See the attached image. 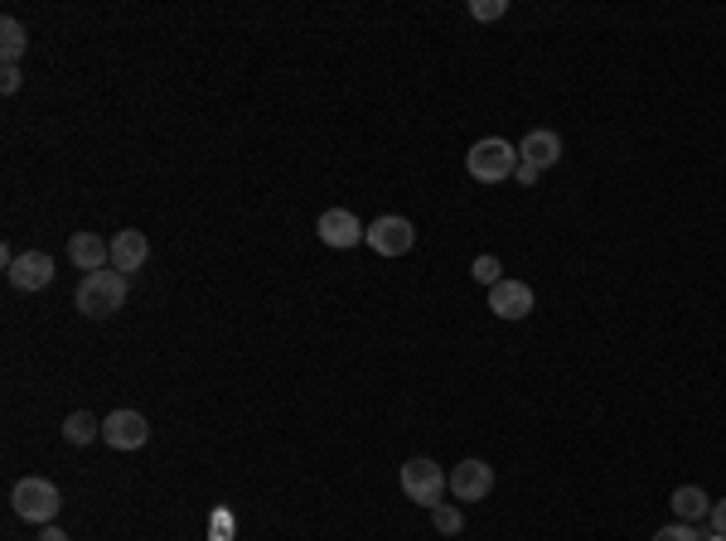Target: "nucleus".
Returning <instances> with one entry per match:
<instances>
[{
    "instance_id": "23",
    "label": "nucleus",
    "mask_w": 726,
    "mask_h": 541,
    "mask_svg": "<svg viewBox=\"0 0 726 541\" xmlns=\"http://www.w3.org/2000/svg\"><path fill=\"white\" fill-rule=\"evenodd\" d=\"M712 527H717V532L726 537V498H722V503H712Z\"/></svg>"
},
{
    "instance_id": "9",
    "label": "nucleus",
    "mask_w": 726,
    "mask_h": 541,
    "mask_svg": "<svg viewBox=\"0 0 726 541\" xmlns=\"http://www.w3.org/2000/svg\"><path fill=\"white\" fill-rule=\"evenodd\" d=\"M6 276L15 290H44V286H54V256L24 252V256H15V266H6Z\"/></svg>"
},
{
    "instance_id": "1",
    "label": "nucleus",
    "mask_w": 726,
    "mask_h": 541,
    "mask_svg": "<svg viewBox=\"0 0 726 541\" xmlns=\"http://www.w3.org/2000/svg\"><path fill=\"white\" fill-rule=\"evenodd\" d=\"M121 305H127V276L121 270H92L73 290V310L88 319H112Z\"/></svg>"
},
{
    "instance_id": "17",
    "label": "nucleus",
    "mask_w": 726,
    "mask_h": 541,
    "mask_svg": "<svg viewBox=\"0 0 726 541\" xmlns=\"http://www.w3.org/2000/svg\"><path fill=\"white\" fill-rule=\"evenodd\" d=\"M233 537H238L233 508H213V512H209V541H233Z\"/></svg>"
},
{
    "instance_id": "3",
    "label": "nucleus",
    "mask_w": 726,
    "mask_h": 541,
    "mask_svg": "<svg viewBox=\"0 0 726 541\" xmlns=\"http://www.w3.org/2000/svg\"><path fill=\"white\" fill-rule=\"evenodd\" d=\"M10 508H15L24 522L48 527V522L58 518V508H64V494H58V484H48V478L30 474V478H20V484L10 488Z\"/></svg>"
},
{
    "instance_id": "6",
    "label": "nucleus",
    "mask_w": 726,
    "mask_h": 541,
    "mask_svg": "<svg viewBox=\"0 0 726 541\" xmlns=\"http://www.w3.org/2000/svg\"><path fill=\"white\" fill-rule=\"evenodd\" d=\"M363 242H369L378 256H407L411 247H417V228H411L403 213H387V218H378V223L369 228V238H363Z\"/></svg>"
},
{
    "instance_id": "7",
    "label": "nucleus",
    "mask_w": 726,
    "mask_h": 541,
    "mask_svg": "<svg viewBox=\"0 0 726 541\" xmlns=\"http://www.w3.org/2000/svg\"><path fill=\"white\" fill-rule=\"evenodd\" d=\"M315 232H320L324 247H339V252H344V247H359V242L369 238V228H363L359 218L349 213V208H324L320 223H315Z\"/></svg>"
},
{
    "instance_id": "22",
    "label": "nucleus",
    "mask_w": 726,
    "mask_h": 541,
    "mask_svg": "<svg viewBox=\"0 0 726 541\" xmlns=\"http://www.w3.org/2000/svg\"><path fill=\"white\" fill-rule=\"evenodd\" d=\"M0 92H20V64H6V68H0Z\"/></svg>"
},
{
    "instance_id": "12",
    "label": "nucleus",
    "mask_w": 726,
    "mask_h": 541,
    "mask_svg": "<svg viewBox=\"0 0 726 541\" xmlns=\"http://www.w3.org/2000/svg\"><path fill=\"white\" fill-rule=\"evenodd\" d=\"M68 262L78 266V270H107L112 266V242H102L97 232H73L68 238Z\"/></svg>"
},
{
    "instance_id": "2",
    "label": "nucleus",
    "mask_w": 726,
    "mask_h": 541,
    "mask_svg": "<svg viewBox=\"0 0 726 541\" xmlns=\"http://www.w3.org/2000/svg\"><path fill=\"white\" fill-rule=\"evenodd\" d=\"M465 169H470V179H480V184H504L508 175H518V145L499 141V135H484V141L470 145Z\"/></svg>"
},
{
    "instance_id": "10",
    "label": "nucleus",
    "mask_w": 726,
    "mask_h": 541,
    "mask_svg": "<svg viewBox=\"0 0 726 541\" xmlns=\"http://www.w3.org/2000/svg\"><path fill=\"white\" fill-rule=\"evenodd\" d=\"M145 262H151V238H145L141 228H121L112 238V270L131 276V270H141Z\"/></svg>"
},
{
    "instance_id": "18",
    "label": "nucleus",
    "mask_w": 726,
    "mask_h": 541,
    "mask_svg": "<svg viewBox=\"0 0 726 541\" xmlns=\"http://www.w3.org/2000/svg\"><path fill=\"white\" fill-rule=\"evenodd\" d=\"M431 522H436V532H441V537H460V532H465L460 508H446V503H441V508H431Z\"/></svg>"
},
{
    "instance_id": "5",
    "label": "nucleus",
    "mask_w": 726,
    "mask_h": 541,
    "mask_svg": "<svg viewBox=\"0 0 726 541\" xmlns=\"http://www.w3.org/2000/svg\"><path fill=\"white\" fill-rule=\"evenodd\" d=\"M102 440L112 450H121V454H131V450H141L145 440H151V421H145L141 411H131V406H121V411H112L102 421Z\"/></svg>"
},
{
    "instance_id": "13",
    "label": "nucleus",
    "mask_w": 726,
    "mask_h": 541,
    "mask_svg": "<svg viewBox=\"0 0 726 541\" xmlns=\"http://www.w3.org/2000/svg\"><path fill=\"white\" fill-rule=\"evenodd\" d=\"M557 159H562V135L557 131H528L524 145H518V165H532L542 175V169H552Z\"/></svg>"
},
{
    "instance_id": "19",
    "label": "nucleus",
    "mask_w": 726,
    "mask_h": 541,
    "mask_svg": "<svg viewBox=\"0 0 726 541\" xmlns=\"http://www.w3.org/2000/svg\"><path fill=\"white\" fill-rule=\"evenodd\" d=\"M499 270H504V266H499V256H475V266H470V276H475L480 286H490V290H494V286H499V280H504Z\"/></svg>"
},
{
    "instance_id": "25",
    "label": "nucleus",
    "mask_w": 726,
    "mask_h": 541,
    "mask_svg": "<svg viewBox=\"0 0 726 541\" xmlns=\"http://www.w3.org/2000/svg\"><path fill=\"white\" fill-rule=\"evenodd\" d=\"M40 541H68V532H58V527H44Z\"/></svg>"
},
{
    "instance_id": "24",
    "label": "nucleus",
    "mask_w": 726,
    "mask_h": 541,
    "mask_svg": "<svg viewBox=\"0 0 726 541\" xmlns=\"http://www.w3.org/2000/svg\"><path fill=\"white\" fill-rule=\"evenodd\" d=\"M518 179H524V184H538L542 175H538V169H532V165H518Z\"/></svg>"
},
{
    "instance_id": "21",
    "label": "nucleus",
    "mask_w": 726,
    "mask_h": 541,
    "mask_svg": "<svg viewBox=\"0 0 726 541\" xmlns=\"http://www.w3.org/2000/svg\"><path fill=\"white\" fill-rule=\"evenodd\" d=\"M470 15H475V20H504L508 15V0H475V5H470Z\"/></svg>"
},
{
    "instance_id": "16",
    "label": "nucleus",
    "mask_w": 726,
    "mask_h": 541,
    "mask_svg": "<svg viewBox=\"0 0 726 541\" xmlns=\"http://www.w3.org/2000/svg\"><path fill=\"white\" fill-rule=\"evenodd\" d=\"M0 54H6V64H20V54H24V24L15 15L0 20Z\"/></svg>"
},
{
    "instance_id": "4",
    "label": "nucleus",
    "mask_w": 726,
    "mask_h": 541,
    "mask_svg": "<svg viewBox=\"0 0 726 541\" xmlns=\"http://www.w3.org/2000/svg\"><path fill=\"white\" fill-rule=\"evenodd\" d=\"M397 484H403V494H407L411 503H421V508H441V494L451 488V478L441 474V464H436V460L417 454V460H407V464H403Z\"/></svg>"
},
{
    "instance_id": "15",
    "label": "nucleus",
    "mask_w": 726,
    "mask_h": 541,
    "mask_svg": "<svg viewBox=\"0 0 726 541\" xmlns=\"http://www.w3.org/2000/svg\"><path fill=\"white\" fill-rule=\"evenodd\" d=\"M64 440L68 445H92V440H102V421L92 411H73L64 421Z\"/></svg>"
},
{
    "instance_id": "20",
    "label": "nucleus",
    "mask_w": 726,
    "mask_h": 541,
    "mask_svg": "<svg viewBox=\"0 0 726 541\" xmlns=\"http://www.w3.org/2000/svg\"><path fill=\"white\" fill-rule=\"evenodd\" d=\"M649 541H702V537H697L693 522H673V527H659Z\"/></svg>"
},
{
    "instance_id": "11",
    "label": "nucleus",
    "mask_w": 726,
    "mask_h": 541,
    "mask_svg": "<svg viewBox=\"0 0 726 541\" xmlns=\"http://www.w3.org/2000/svg\"><path fill=\"white\" fill-rule=\"evenodd\" d=\"M532 286H524V280H499V286L490 290V310L494 319H528L532 314Z\"/></svg>"
},
{
    "instance_id": "14",
    "label": "nucleus",
    "mask_w": 726,
    "mask_h": 541,
    "mask_svg": "<svg viewBox=\"0 0 726 541\" xmlns=\"http://www.w3.org/2000/svg\"><path fill=\"white\" fill-rule=\"evenodd\" d=\"M673 512H678V522H697V518H712V498L702 494L697 484H683V488H673Z\"/></svg>"
},
{
    "instance_id": "8",
    "label": "nucleus",
    "mask_w": 726,
    "mask_h": 541,
    "mask_svg": "<svg viewBox=\"0 0 726 541\" xmlns=\"http://www.w3.org/2000/svg\"><path fill=\"white\" fill-rule=\"evenodd\" d=\"M451 494L455 503H480L494 494V464L484 460H460L455 474H451Z\"/></svg>"
}]
</instances>
